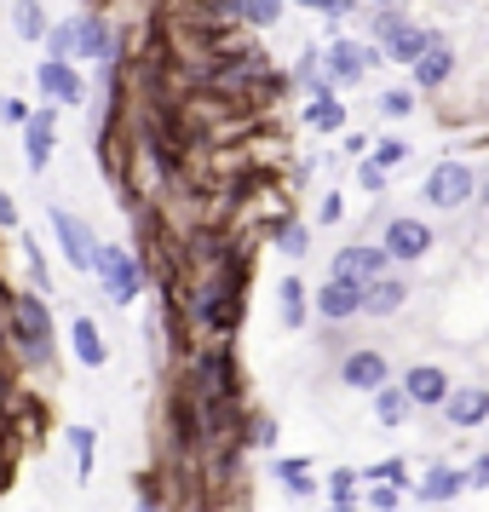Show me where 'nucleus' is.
I'll return each instance as SVG.
<instances>
[{
    "label": "nucleus",
    "instance_id": "nucleus-23",
    "mask_svg": "<svg viewBox=\"0 0 489 512\" xmlns=\"http://www.w3.org/2000/svg\"><path fill=\"white\" fill-rule=\"evenodd\" d=\"M81 58H110V29H104V18H81Z\"/></svg>",
    "mask_w": 489,
    "mask_h": 512
},
{
    "label": "nucleus",
    "instance_id": "nucleus-5",
    "mask_svg": "<svg viewBox=\"0 0 489 512\" xmlns=\"http://www.w3.org/2000/svg\"><path fill=\"white\" fill-rule=\"evenodd\" d=\"M374 29L386 35V47H392L397 64H420V52L438 41V35H426V29H409L403 18H374Z\"/></svg>",
    "mask_w": 489,
    "mask_h": 512
},
{
    "label": "nucleus",
    "instance_id": "nucleus-33",
    "mask_svg": "<svg viewBox=\"0 0 489 512\" xmlns=\"http://www.w3.org/2000/svg\"><path fill=\"white\" fill-rule=\"evenodd\" d=\"M403 156H409V144H403V139H386L380 150H374V167H397Z\"/></svg>",
    "mask_w": 489,
    "mask_h": 512
},
{
    "label": "nucleus",
    "instance_id": "nucleus-16",
    "mask_svg": "<svg viewBox=\"0 0 489 512\" xmlns=\"http://www.w3.org/2000/svg\"><path fill=\"white\" fill-rule=\"evenodd\" d=\"M449 70H455V52L443 47V41H432V47L420 52L415 81H420V87H438V81H449Z\"/></svg>",
    "mask_w": 489,
    "mask_h": 512
},
{
    "label": "nucleus",
    "instance_id": "nucleus-32",
    "mask_svg": "<svg viewBox=\"0 0 489 512\" xmlns=\"http://www.w3.org/2000/svg\"><path fill=\"white\" fill-rule=\"evenodd\" d=\"M277 242H282V254H300L305 259V242H311V236H305V225H282Z\"/></svg>",
    "mask_w": 489,
    "mask_h": 512
},
{
    "label": "nucleus",
    "instance_id": "nucleus-21",
    "mask_svg": "<svg viewBox=\"0 0 489 512\" xmlns=\"http://www.w3.org/2000/svg\"><path fill=\"white\" fill-rule=\"evenodd\" d=\"M12 29H18L24 41H41V35H52V29H47V18H41V6H35V0H18V6H12Z\"/></svg>",
    "mask_w": 489,
    "mask_h": 512
},
{
    "label": "nucleus",
    "instance_id": "nucleus-41",
    "mask_svg": "<svg viewBox=\"0 0 489 512\" xmlns=\"http://www.w3.org/2000/svg\"><path fill=\"white\" fill-rule=\"evenodd\" d=\"M374 6H392V0H374Z\"/></svg>",
    "mask_w": 489,
    "mask_h": 512
},
{
    "label": "nucleus",
    "instance_id": "nucleus-29",
    "mask_svg": "<svg viewBox=\"0 0 489 512\" xmlns=\"http://www.w3.org/2000/svg\"><path fill=\"white\" fill-rule=\"evenodd\" d=\"M340 121H346V110H340L334 98H317V104H311V127H323V133H334Z\"/></svg>",
    "mask_w": 489,
    "mask_h": 512
},
{
    "label": "nucleus",
    "instance_id": "nucleus-19",
    "mask_svg": "<svg viewBox=\"0 0 489 512\" xmlns=\"http://www.w3.org/2000/svg\"><path fill=\"white\" fill-rule=\"evenodd\" d=\"M409 409H415V403H409L403 386H380V392H374V415H380V426H403Z\"/></svg>",
    "mask_w": 489,
    "mask_h": 512
},
{
    "label": "nucleus",
    "instance_id": "nucleus-13",
    "mask_svg": "<svg viewBox=\"0 0 489 512\" xmlns=\"http://www.w3.org/2000/svg\"><path fill=\"white\" fill-rule=\"evenodd\" d=\"M461 489H466V472H455V466H432V472H426V484H420V501L443 507V501H455Z\"/></svg>",
    "mask_w": 489,
    "mask_h": 512
},
{
    "label": "nucleus",
    "instance_id": "nucleus-15",
    "mask_svg": "<svg viewBox=\"0 0 489 512\" xmlns=\"http://www.w3.org/2000/svg\"><path fill=\"white\" fill-rule=\"evenodd\" d=\"M41 87H47L52 98H58V104H81V75L70 70V64H41Z\"/></svg>",
    "mask_w": 489,
    "mask_h": 512
},
{
    "label": "nucleus",
    "instance_id": "nucleus-38",
    "mask_svg": "<svg viewBox=\"0 0 489 512\" xmlns=\"http://www.w3.org/2000/svg\"><path fill=\"white\" fill-rule=\"evenodd\" d=\"M300 6H323V12H351V0H300Z\"/></svg>",
    "mask_w": 489,
    "mask_h": 512
},
{
    "label": "nucleus",
    "instance_id": "nucleus-18",
    "mask_svg": "<svg viewBox=\"0 0 489 512\" xmlns=\"http://www.w3.org/2000/svg\"><path fill=\"white\" fill-rule=\"evenodd\" d=\"M24 133H29V167L41 173L52 162V110H35V121H29Z\"/></svg>",
    "mask_w": 489,
    "mask_h": 512
},
{
    "label": "nucleus",
    "instance_id": "nucleus-22",
    "mask_svg": "<svg viewBox=\"0 0 489 512\" xmlns=\"http://www.w3.org/2000/svg\"><path fill=\"white\" fill-rule=\"evenodd\" d=\"M47 47H52V64H70V58H81V24H58L47 35Z\"/></svg>",
    "mask_w": 489,
    "mask_h": 512
},
{
    "label": "nucleus",
    "instance_id": "nucleus-7",
    "mask_svg": "<svg viewBox=\"0 0 489 512\" xmlns=\"http://www.w3.org/2000/svg\"><path fill=\"white\" fill-rule=\"evenodd\" d=\"M317 311H323V317H334V323H340V317H357V311H363V282L334 277L323 294H317Z\"/></svg>",
    "mask_w": 489,
    "mask_h": 512
},
{
    "label": "nucleus",
    "instance_id": "nucleus-31",
    "mask_svg": "<svg viewBox=\"0 0 489 512\" xmlns=\"http://www.w3.org/2000/svg\"><path fill=\"white\" fill-rule=\"evenodd\" d=\"M380 110H386V116H409V110H415V93H409V87H392V93L380 98Z\"/></svg>",
    "mask_w": 489,
    "mask_h": 512
},
{
    "label": "nucleus",
    "instance_id": "nucleus-4",
    "mask_svg": "<svg viewBox=\"0 0 489 512\" xmlns=\"http://www.w3.org/2000/svg\"><path fill=\"white\" fill-rule=\"evenodd\" d=\"M426 196L438 202V208H461L466 196H472V173H466L461 162H443L426 173Z\"/></svg>",
    "mask_w": 489,
    "mask_h": 512
},
{
    "label": "nucleus",
    "instance_id": "nucleus-14",
    "mask_svg": "<svg viewBox=\"0 0 489 512\" xmlns=\"http://www.w3.org/2000/svg\"><path fill=\"white\" fill-rule=\"evenodd\" d=\"M449 420L455 426H478V420H489V392H478V386H466V392H449Z\"/></svg>",
    "mask_w": 489,
    "mask_h": 512
},
{
    "label": "nucleus",
    "instance_id": "nucleus-24",
    "mask_svg": "<svg viewBox=\"0 0 489 512\" xmlns=\"http://www.w3.org/2000/svg\"><path fill=\"white\" fill-rule=\"evenodd\" d=\"M282 0H236V18L242 24H277Z\"/></svg>",
    "mask_w": 489,
    "mask_h": 512
},
{
    "label": "nucleus",
    "instance_id": "nucleus-40",
    "mask_svg": "<svg viewBox=\"0 0 489 512\" xmlns=\"http://www.w3.org/2000/svg\"><path fill=\"white\" fill-rule=\"evenodd\" d=\"M334 512H357V507H334Z\"/></svg>",
    "mask_w": 489,
    "mask_h": 512
},
{
    "label": "nucleus",
    "instance_id": "nucleus-30",
    "mask_svg": "<svg viewBox=\"0 0 489 512\" xmlns=\"http://www.w3.org/2000/svg\"><path fill=\"white\" fill-rule=\"evenodd\" d=\"M403 472H409V466H403V461H397V455H392V461H380V466H369V472H363V478H374V484H403Z\"/></svg>",
    "mask_w": 489,
    "mask_h": 512
},
{
    "label": "nucleus",
    "instance_id": "nucleus-6",
    "mask_svg": "<svg viewBox=\"0 0 489 512\" xmlns=\"http://www.w3.org/2000/svg\"><path fill=\"white\" fill-rule=\"evenodd\" d=\"M403 392H409L415 409H438V403H449V374L432 369V363H420V369L403 374Z\"/></svg>",
    "mask_w": 489,
    "mask_h": 512
},
{
    "label": "nucleus",
    "instance_id": "nucleus-39",
    "mask_svg": "<svg viewBox=\"0 0 489 512\" xmlns=\"http://www.w3.org/2000/svg\"><path fill=\"white\" fill-rule=\"evenodd\" d=\"M139 512H156V501H150V495H144V507H139Z\"/></svg>",
    "mask_w": 489,
    "mask_h": 512
},
{
    "label": "nucleus",
    "instance_id": "nucleus-35",
    "mask_svg": "<svg viewBox=\"0 0 489 512\" xmlns=\"http://www.w3.org/2000/svg\"><path fill=\"white\" fill-rule=\"evenodd\" d=\"M369 507H374V512H392V507H397V489H392V484H374Z\"/></svg>",
    "mask_w": 489,
    "mask_h": 512
},
{
    "label": "nucleus",
    "instance_id": "nucleus-1",
    "mask_svg": "<svg viewBox=\"0 0 489 512\" xmlns=\"http://www.w3.org/2000/svg\"><path fill=\"white\" fill-rule=\"evenodd\" d=\"M12 334H18V351H24L29 363H47L52 351V317L41 294H12Z\"/></svg>",
    "mask_w": 489,
    "mask_h": 512
},
{
    "label": "nucleus",
    "instance_id": "nucleus-26",
    "mask_svg": "<svg viewBox=\"0 0 489 512\" xmlns=\"http://www.w3.org/2000/svg\"><path fill=\"white\" fill-rule=\"evenodd\" d=\"M70 443H75V472L93 478V426H70Z\"/></svg>",
    "mask_w": 489,
    "mask_h": 512
},
{
    "label": "nucleus",
    "instance_id": "nucleus-10",
    "mask_svg": "<svg viewBox=\"0 0 489 512\" xmlns=\"http://www.w3.org/2000/svg\"><path fill=\"white\" fill-rule=\"evenodd\" d=\"M403 294H409V288L397 277H374V282H363V311H369V317H392L397 305H403Z\"/></svg>",
    "mask_w": 489,
    "mask_h": 512
},
{
    "label": "nucleus",
    "instance_id": "nucleus-25",
    "mask_svg": "<svg viewBox=\"0 0 489 512\" xmlns=\"http://www.w3.org/2000/svg\"><path fill=\"white\" fill-rule=\"evenodd\" d=\"M305 472H311L305 461H277V478H282V489H288V495H311V489H317Z\"/></svg>",
    "mask_w": 489,
    "mask_h": 512
},
{
    "label": "nucleus",
    "instance_id": "nucleus-27",
    "mask_svg": "<svg viewBox=\"0 0 489 512\" xmlns=\"http://www.w3.org/2000/svg\"><path fill=\"white\" fill-rule=\"evenodd\" d=\"M305 317V288H300V277H288L282 282V323H300Z\"/></svg>",
    "mask_w": 489,
    "mask_h": 512
},
{
    "label": "nucleus",
    "instance_id": "nucleus-37",
    "mask_svg": "<svg viewBox=\"0 0 489 512\" xmlns=\"http://www.w3.org/2000/svg\"><path fill=\"white\" fill-rule=\"evenodd\" d=\"M0 225H18V208H12V196L0 190Z\"/></svg>",
    "mask_w": 489,
    "mask_h": 512
},
{
    "label": "nucleus",
    "instance_id": "nucleus-3",
    "mask_svg": "<svg viewBox=\"0 0 489 512\" xmlns=\"http://www.w3.org/2000/svg\"><path fill=\"white\" fill-rule=\"evenodd\" d=\"M52 231H58V242H64V254H70V265H81V271H93V259H98V242L87 236V225H81L75 213L52 208Z\"/></svg>",
    "mask_w": 489,
    "mask_h": 512
},
{
    "label": "nucleus",
    "instance_id": "nucleus-36",
    "mask_svg": "<svg viewBox=\"0 0 489 512\" xmlns=\"http://www.w3.org/2000/svg\"><path fill=\"white\" fill-rule=\"evenodd\" d=\"M466 484H478V489H489V455L478 466H472V472H466Z\"/></svg>",
    "mask_w": 489,
    "mask_h": 512
},
{
    "label": "nucleus",
    "instance_id": "nucleus-12",
    "mask_svg": "<svg viewBox=\"0 0 489 512\" xmlns=\"http://www.w3.org/2000/svg\"><path fill=\"white\" fill-rule=\"evenodd\" d=\"M363 70H369V52L363 47H351V41H334V47H328V75H334V81H363Z\"/></svg>",
    "mask_w": 489,
    "mask_h": 512
},
{
    "label": "nucleus",
    "instance_id": "nucleus-28",
    "mask_svg": "<svg viewBox=\"0 0 489 512\" xmlns=\"http://www.w3.org/2000/svg\"><path fill=\"white\" fill-rule=\"evenodd\" d=\"M363 484V472H346V466H340V472H334V478H328V495H334V507H351V489Z\"/></svg>",
    "mask_w": 489,
    "mask_h": 512
},
{
    "label": "nucleus",
    "instance_id": "nucleus-17",
    "mask_svg": "<svg viewBox=\"0 0 489 512\" xmlns=\"http://www.w3.org/2000/svg\"><path fill=\"white\" fill-rule=\"evenodd\" d=\"M380 259H386V248H346V254L334 259V277H351V282H363L380 271Z\"/></svg>",
    "mask_w": 489,
    "mask_h": 512
},
{
    "label": "nucleus",
    "instance_id": "nucleus-11",
    "mask_svg": "<svg viewBox=\"0 0 489 512\" xmlns=\"http://www.w3.org/2000/svg\"><path fill=\"white\" fill-rule=\"evenodd\" d=\"M202 432H208V415H196V397L173 392V438L190 449V443H202Z\"/></svg>",
    "mask_w": 489,
    "mask_h": 512
},
{
    "label": "nucleus",
    "instance_id": "nucleus-34",
    "mask_svg": "<svg viewBox=\"0 0 489 512\" xmlns=\"http://www.w3.org/2000/svg\"><path fill=\"white\" fill-rule=\"evenodd\" d=\"M0 116H6V121H18V127H29V121H35V110H29L24 98H0Z\"/></svg>",
    "mask_w": 489,
    "mask_h": 512
},
{
    "label": "nucleus",
    "instance_id": "nucleus-2",
    "mask_svg": "<svg viewBox=\"0 0 489 512\" xmlns=\"http://www.w3.org/2000/svg\"><path fill=\"white\" fill-rule=\"evenodd\" d=\"M93 271L104 277V294H110L116 305H127L133 294H139V265H133V254H127V248H104V242H98Z\"/></svg>",
    "mask_w": 489,
    "mask_h": 512
},
{
    "label": "nucleus",
    "instance_id": "nucleus-20",
    "mask_svg": "<svg viewBox=\"0 0 489 512\" xmlns=\"http://www.w3.org/2000/svg\"><path fill=\"white\" fill-rule=\"evenodd\" d=\"M75 357H81V363H87V369H98V363H104V357H110V351H104V340H98V328L87 323V317H75Z\"/></svg>",
    "mask_w": 489,
    "mask_h": 512
},
{
    "label": "nucleus",
    "instance_id": "nucleus-9",
    "mask_svg": "<svg viewBox=\"0 0 489 512\" xmlns=\"http://www.w3.org/2000/svg\"><path fill=\"white\" fill-rule=\"evenodd\" d=\"M340 374H346V386H357V392H380L386 386V357L380 351H351Z\"/></svg>",
    "mask_w": 489,
    "mask_h": 512
},
{
    "label": "nucleus",
    "instance_id": "nucleus-8",
    "mask_svg": "<svg viewBox=\"0 0 489 512\" xmlns=\"http://www.w3.org/2000/svg\"><path fill=\"white\" fill-rule=\"evenodd\" d=\"M432 248V231L420 225V219H392L386 225V254H397V259H420Z\"/></svg>",
    "mask_w": 489,
    "mask_h": 512
}]
</instances>
